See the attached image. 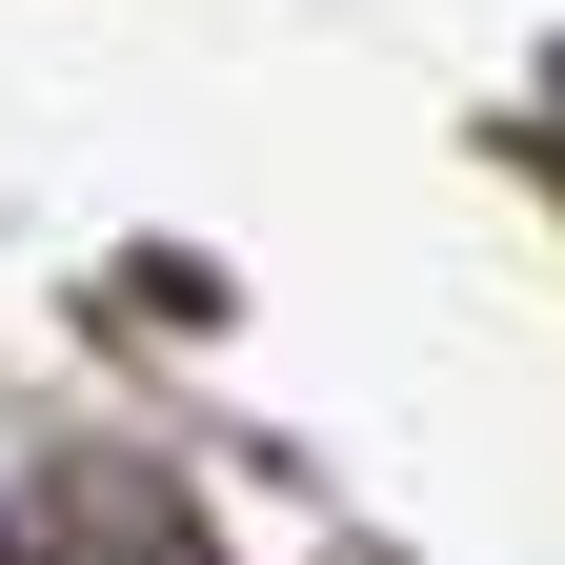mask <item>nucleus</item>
<instances>
[{
  "label": "nucleus",
  "mask_w": 565,
  "mask_h": 565,
  "mask_svg": "<svg viewBox=\"0 0 565 565\" xmlns=\"http://www.w3.org/2000/svg\"><path fill=\"white\" fill-rule=\"evenodd\" d=\"M0 565H21V545H0Z\"/></svg>",
  "instance_id": "1"
}]
</instances>
